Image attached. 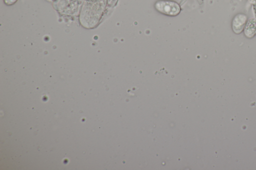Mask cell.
I'll return each mask as SVG.
<instances>
[{"label":"cell","mask_w":256,"mask_h":170,"mask_svg":"<svg viewBox=\"0 0 256 170\" xmlns=\"http://www.w3.org/2000/svg\"><path fill=\"white\" fill-rule=\"evenodd\" d=\"M155 9L159 12L168 16H176L181 11L179 4L170 0H158L154 5Z\"/></svg>","instance_id":"cell-1"}]
</instances>
